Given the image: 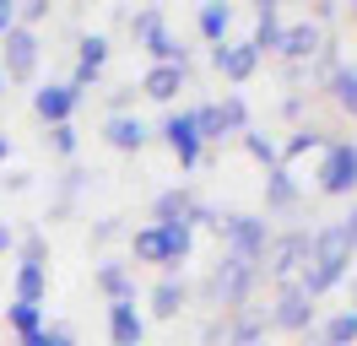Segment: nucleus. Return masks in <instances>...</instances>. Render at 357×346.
<instances>
[{
	"instance_id": "1",
	"label": "nucleus",
	"mask_w": 357,
	"mask_h": 346,
	"mask_svg": "<svg viewBox=\"0 0 357 346\" xmlns=\"http://www.w3.org/2000/svg\"><path fill=\"white\" fill-rule=\"evenodd\" d=\"M352 243H347V233L341 227H314L309 233V265H303V276H298V292L303 298H325V292H335L341 281H347V271H352Z\"/></svg>"
},
{
	"instance_id": "2",
	"label": "nucleus",
	"mask_w": 357,
	"mask_h": 346,
	"mask_svg": "<svg viewBox=\"0 0 357 346\" xmlns=\"http://www.w3.org/2000/svg\"><path fill=\"white\" fill-rule=\"evenodd\" d=\"M130 33H135V43L152 54V65H190V43H178L174 33H168L162 6H141V11H130Z\"/></svg>"
},
{
	"instance_id": "3",
	"label": "nucleus",
	"mask_w": 357,
	"mask_h": 346,
	"mask_svg": "<svg viewBox=\"0 0 357 346\" xmlns=\"http://www.w3.org/2000/svg\"><path fill=\"white\" fill-rule=\"evenodd\" d=\"M217 233H222L227 243V255L233 260H244V265H260L271 249V227H266V216H244V211H217Z\"/></svg>"
},
{
	"instance_id": "4",
	"label": "nucleus",
	"mask_w": 357,
	"mask_h": 346,
	"mask_svg": "<svg viewBox=\"0 0 357 346\" xmlns=\"http://www.w3.org/2000/svg\"><path fill=\"white\" fill-rule=\"evenodd\" d=\"M255 281H260V265H244V260L227 255L222 265L211 271V281H206V298H217L227 314H238L249 303V292H255Z\"/></svg>"
},
{
	"instance_id": "5",
	"label": "nucleus",
	"mask_w": 357,
	"mask_h": 346,
	"mask_svg": "<svg viewBox=\"0 0 357 346\" xmlns=\"http://www.w3.org/2000/svg\"><path fill=\"white\" fill-rule=\"evenodd\" d=\"M195 114V130H201V141H227V135H244L249 130V103L238 92H227L222 103H201L190 108Z\"/></svg>"
},
{
	"instance_id": "6",
	"label": "nucleus",
	"mask_w": 357,
	"mask_h": 346,
	"mask_svg": "<svg viewBox=\"0 0 357 346\" xmlns=\"http://www.w3.org/2000/svg\"><path fill=\"white\" fill-rule=\"evenodd\" d=\"M266 276L276 281V287H298V276H303V265H309V233L298 227V233H282V238H271V249H266Z\"/></svg>"
},
{
	"instance_id": "7",
	"label": "nucleus",
	"mask_w": 357,
	"mask_h": 346,
	"mask_svg": "<svg viewBox=\"0 0 357 346\" xmlns=\"http://www.w3.org/2000/svg\"><path fill=\"white\" fill-rule=\"evenodd\" d=\"M44 292H49V249H44V233H27L22 265H17V303L44 308Z\"/></svg>"
},
{
	"instance_id": "8",
	"label": "nucleus",
	"mask_w": 357,
	"mask_h": 346,
	"mask_svg": "<svg viewBox=\"0 0 357 346\" xmlns=\"http://www.w3.org/2000/svg\"><path fill=\"white\" fill-rule=\"evenodd\" d=\"M276 54H287V70H309L314 60L331 54V38H325L319 22H287V27H282V43H276Z\"/></svg>"
},
{
	"instance_id": "9",
	"label": "nucleus",
	"mask_w": 357,
	"mask_h": 346,
	"mask_svg": "<svg viewBox=\"0 0 357 346\" xmlns=\"http://www.w3.org/2000/svg\"><path fill=\"white\" fill-rule=\"evenodd\" d=\"M314 319H319V303L303 298L298 287H282V292H276V303L266 308V324H271V330H287V336L314 330Z\"/></svg>"
},
{
	"instance_id": "10",
	"label": "nucleus",
	"mask_w": 357,
	"mask_h": 346,
	"mask_svg": "<svg viewBox=\"0 0 357 346\" xmlns=\"http://www.w3.org/2000/svg\"><path fill=\"white\" fill-rule=\"evenodd\" d=\"M152 135H162V146L178 157V168H195V163H201V151H206V141H201V130H195V114H190V108H184V114L174 108Z\"/></svg>"
},
{
	"instance_id": "11",
	"label": "nucleus",
	"mask_w": 357,
	"mask_h": 346,
	"mask_svg": "<svg viewBox=\"0 0 357 346\" xmlns=\"http://www.w3.org/2000/svg\"><path fill=\"white\" fill-rule=\"evenodd\" d=\"M319 190L325 195H352L357 190V141H331V146H325Z\"/></svg>"
},
{
	"instance_id": "12",
	"label": "nucleus",
	"mask_w": 357,
	"mask_h": 346,
	"mask_svg": "<svg viewBox=\"0 0 357 346\" xmlns=\"http://www.w3.org/2000/svg\"><path fill=\"white\" fill-rule=\"evenodd\" d=\"M76 103H82V92H76L70 82H44V86H33V114H38L49 130H54V125H70Z\"/></svg>"
},
{
	"instance_id": "13",
	"label": "nucleus",
	"mask_w": 357,
	"mask_h": 346,
	"mask_svg": "<svg viewBox=\"0 0 357 346\" xmlns=\"http://www.w3.org/2000/svg\"><path fill=\"white\" fill-rule=\"evenodd\" d=\"M0 43H6V65H0V70H6L11 82H33V70H38V49H44L38 33H33V27H11Z\"/></svg>"
},
{
	"instance_id": "14",
	"label": "nucleus",
	"mask_w": 357,
	"mask_h": 346,
	"mask_svg": "<svg viewBox=\"0 0 357 346\" xmlns=\"http://www.w3.org/2000/svg\"><path fill=\"white\" fill-rule=\"evenodd\" d=\"M103 65H109V38H103V33H87V38H76V76H70V86H76V92L98 86Z\"/></svg>"
},
{
	"instance_id": "15",
	"label": "nucleus",
	"mask_w": 357,
	"mask_h": 346,
	"mask_svg": "<svg viewBox=\"0 0 357 346\" xmlns=\"http://www.w3.org/2000/svg\"><path fill=\"white\" fill-rule=\"evenodd\" d=\"M103 141L114 151H141V146H152V125L141 114H109L103 119Z\"/></svg>"
},
{
	"instance_id": "16",
	"label": "nucleus",
	"mask_w": 357,
	"mask_h": 346,
	"mask_svg": "<svg viewBox=\"0 0 357 346\" xmlns=\"http://www.w3.org/2000/svg\"><path fill=\"white\" fill-rule=\"evenodd\" d=\"M211 65H217V70H222L227 82H249V76H255V70H260V54H255V49H249V38L244 43H217V49H211Z\"/></svg>"
},
{
	"instance_id": "17",
	"label": "nucleus",
	"mask_w": 357,
	"mask_h": 346,
	"mask_svg": "<svg viewBox=\"0 0 357 346\" xmlns=\"http://www.w3.org/2000/svg\"><path fill=\"white\" fill-rule=\"evenodd\" d=\"M195 211H201V200L190 190H162L152 200V222L157 227H168V222H184V227H195Z\"/></svg>"
},
{
	"instance_id": "18",
	"label": "nucleus",
	"mask_w": 357,
	"mask_h": 346,
	"mask_svg": "<svg viewBox=\"0 0 357 346\" xmlns=\"http://www.w3.org/2000/svg\"><path fill=\"white\" fill-rule=\"evenodd\" d=\"M92 281H98V292L109 303H135V276L125 260H103L98 271H92Z\"/></svg>"
},
{
	"instance_id": "19",
	"label": "nucleus",
	"mask_w": 357,
	"mask_h": 346,
	"mask_svg": "<svg viewBox=\"0 0 357 346\" xmlns=\"http://www.w3.org/2000/svg\"><path fill=\"white\" fill-rule=\"evenodd\" d=\"M109 341L114 346H141L146 341V319L135 303H109Z\"/></svg>"
},
{
	"instance_id": "20",
	"label": "nucleus",
	"mask_w": 357,
	"mask_h": 346,
	"mask_svg": "<svg viewBox=\"0 0 357 346\" xmlns=\"http://www.w3.org/2000/svg\"><path fill=\"white\" fill-rule=\"evenodd\" d=\"M184 82H190V65H152V70L141 76V92H146L152 103H174Z\"/></svg>"
},
{
	"instance_id": "21",
	"label": "nucleus",
	"mask_w": 357,
	"mask_h": 346,
	"mask_svg": "<svg viewBox=\"0 0 357 346\" xmlns=\"http://www.w3.org/2000/svg\"><path fill=\"white\" fill-rule=\"evenodd\" d=\"M282 27H287V22L276 11V0H260V6H255V38H249V49H255V54H271V49L282 43Z\"/></svg>"
},
{
	"instance_id": "22",
	"label": "nucleus",
	"mask_w": 357,
	"mask_h": 346,
	"mask_svg": "<svg viewBox=\"0 0 357 346\" xmlns=\"http://www.w3.org/2000/svg\"><path fill=\"white\" fill-rule=\"evenodd\" d=\"M195 27H201V38L217 49V43H227V27H233V6L227 0H206L201 11H195Z\"/></svg>"
},
{
	"instance_id": "23",
	"label": "nucleus",
	"mask_w": 357,
	"mask_h": 346,
	"mask_svg": "<svg viewBox=\"0 0 357 346\" xmlns=\"http://www.w3.org/2000/svg\"><path fill=\"white\" fill-rule=\"evenodd\" d=\"M325 92H331L335 103L357 119V65H341V60H335L331 70H325Z\"/></svg>"
},
{
	"instance_id": "24",
	"label": "nucleus",
	"mask_w": 357,
	"mask_h": 346,
	"mask_svg": "<svg viewBox=\"0 0 357 346\" xmlns=\"http://www.w3.org/2000/svg\"><path fill=\"white\" fill-rule=\"evenodd\" d=\"M184 303H190V287H184L178 276H162L152 287V314H157V319H178Z\"/></svg>"
},
{
	"instance_id": "25",
	"label": "nucleus",
	"mask_w": 357,
	"mask_h": 346,
	"mask_svg": "<svg viewBox=\"0 0 357 346\" xmlns=\"http://www.w3.org/2000/svg\"><path fill=\"white\" fill-rule=\"evenodd\" d=\"M130 260H135V265H157V271H162V227H157V222H146V227H135V233H130Z\"/></svg>"
},
{
	"instance_id": "26",
	"label": "nucleus",
	"mask_w": 357,
	"mask_h": 346,
	"mask_svg": "<svg viewBox=\"0 0 357 346\" xmlns=\"http://www.w3.org/2000/svg\"><path fill=\"white\" fill-rule=\"evenodd\" d=\"M266 206H276V211L298 206V184H292L287 168H271V173H266Z\"/></svg>"
},
{
	"instance_id": "27",
	"label": "nucleus",
	"mask_w": 357,
	"mask_h": 346,
	"mask_svg": "<svg viewBox=\"0 0 357 346\" xmlns=\"http://www.w3.org/2000/svg\"><path fill=\"white\" fill-rule=\"evenodd\" d=\"M238 141H244V151H249V157H255L266 173H271V168H282V146H276L271 135H260V130H244Z\"/></svg>"
},
{
	"instance_id": "28",
	"label": "nucleus",
	"mask_w": 357,
	"mask_h": 346,
	"mask_svg": "<svg viewBox=\"0 0 357 346\" xmlns=\"http://www.w3.org/2000/svg\"><path fill=\"white\" fill-rule=\"evenodd\" d=\"M325 146H331V135H325L319 125H303V130L287 141V146H282V168H287L292 157H303V151H325Z\"/></svg>"
},
{
	"instance_id": "29",
	"label": "nucleus",
	"mask_w": 357,
	"mask_h": 346,
	"mask_svg": "<svg viewBox=\"0 0 357 346\" xmlns=\"http://www.w3.org/2000/svg\"><path fill=\"white\" fill-rule=\"evenodd\" d=\"M6 324H11V336L22 341V336H33V330H44V308H33V303H11V308H6Z\"/></svg>"
},
{
	"instance_id": "30",
	"label": "nucleus",
	"mask_w": 357,
	"mask_h": 346,
	"mask_svg": "<svg viewBox=\"0 0 357 346\" xmlns=\"http://www.w3.org/2000/svg\"><path fill=\"white\" fill-rule=\"evenodd\" d=\"M352 341H357V314L352 308L331 314V319H325V346H352Z\"/></svg>"
},
{
	"instance_id": "31",
	"label": "nucleus",
	"mask_w": 357,
	"mask_h": 346,
	"mask_svg": "<svg viewBox=\"0 0 357 346\" xmlns=\"http://www.w3.org/2000/svg\"><path fill=\"white\" fill-rule=\"evenodd\" d=\"M49 146L60 151V157H76V130H70V125H54V130H49Z\"/></svg>"
},
{
	"instance_id": "32",
	"label": "nucleus",
	"mask_w": 357,
	"mask_h": 346,
	"mask_svg": "<svg viewBox=\"0 0 357 346\" xmlns=\"http://www.w3.org/2000/svg\"><path fill=\"white\" fill-rule=\"evenodd\" d=\"M49 17V0H27V6H17V27H33V22Z\"/></svg>"
},
{
	"instance_id": "33",
	"label": "nucleus",
	"mask_w": 357,
	"mask_h": 346,
	"mask_svg": "<svg viewBox=\"0 0 357 346\" xmlns=\"http://www.w3.org/2000/svg\"><path fill=\"white\" fill-rule=\"evenodd\" d=\"M119 227H125L119 216H103V222L92 227V243H109V238H119Z\"/></svg>"
},
{
	"instance_id": "34",
	"label": "nucleus",
	"mask_w": 357,
	"mask_h": 346,
	"mask_svg": "<svg viewBox=\"0 0 357 346\" xmlns=\"http://www.w3.org/2000/svg\"><path fill=\"white\" fill-rule=\"evenodd\" d=\"M54 336H60V324H44V330H33V336H22L17 346H54Z\"/></svg>"
},
{
	"instance_id": "35",
	"label": "nucleus",
	"mask_w": 357,
	"mask_h": 346,
	"mask_svg": "<svg viewBox=\"0 0 357 346\" xmlns=\"http://www.w3.org/2000/svg\"><path fill=\"white\" fill-rule=\"evenodd\" d=\"M17 27V0H0V38Z\"/></svg>"
},
{
	"instance_id": "36",
	"label": "nucleus",
	"mask_w": 357,
	"mask_h": 346,
	"mask_svg": "<svg viewBox=\"0 0 357 346\" xmlns=\"http://www.w3.org/2000/svg\"><path fill=\"white\" fill-rule=\"evenodd\" d=\"M11 249H17V227H11V222H0V255H11Z\"/></svg>"
},
{
	"instance_id": "37",
	"label": "nucleus",
	"mask_w": 357,
	"mask_h": 346,
	"mask_svg": "<svg viewBox=\"0 0 357 346\" xmlns=\"http://www.w3.org/2000/svg\"><path fill=\"white\" fill-rule=\"evenodd\" d=\"M335 227H341V233H347V243L357 249V211H347V222H335Z\"/></svg>"
},
{
	"instance_id": "38",
	"label": "nucleus",
	"mask_w": 357,
	"mask_h": 346,
	"mask_svg": "<svg viewBox=\"0 0 357 346\" xmlns=\"http://www.w3.org/2000/svg\"><path fill=\"white\" fill-rule=\"evenodd\" d=\"M54 346H76V341H70V324H60V336H54Z\"/></svg>"
},
{
	"instance_id": "39",
	"label": "nucleus",
	"mask_w": 357,
	"mask_h": 346,
	"mask_svg": "<svg viewBox=\"0 0 357 346\" xmlns=\"http://www.w3.org/2000/svg\"><path fill=\"white\" fill-rule=\"evenodd\" d=\"M6 157H11V135H0V168H6Z\"/></svg>"
},
{
	"instance_id": "40",
	"label": "nucleus",
	"mask_w": 357,
	"mask_h": 346,
	"mask_svg": "<svg viewBox=\"0 0 357 346\" xmlns=\"http://www.w3.org/2000/svg\"><path fill=\"white\" fill-rule=\"evenodd\" d=\"M347 292H352V314H357V276H352V287H347Z\"/></svg>"
},
{
	"instance_id": "41",
	"label": "nucleus",
	"mask_w": 357,
	"mask_h": 346,
	"mask_svg": "<svg viewBox=\"0 0 357 346\" xmlns=\"http://www.w3.org/2000/svg\"><path fill=\"white\" fill-rule=\"evenodd\" d=\"M0 86H6V70H0Z\"/></svg>"
},
{
	"instance_id": "42",
	"label": "nucleus",
	"mask_w": 357,
	"mask_h": 346,
	"mask_svg": "<svg viewBox=\"0 0 357 346\" xmlns=\"http://www.w3.org/2000/svg\"><path fill=\"white\" fill-rule=\"evenodd\" d=\"M260 346H276V341H260Z\"/></svg>"
},
{
	"instance_id": "43",
	"label": "nucleus",
	"mask_w": 357,
	"mask_h": 346,
	"mask_svg": "<svg viewBox=\"0 0 357 346\" xmlns=\"http://www.w3.org/2000/svg\"><path fill=\"white\" fill-rule=\"evenodd\" d=\"M319 346H325V341H319Z\"/></svg>"
}]
</instances>
